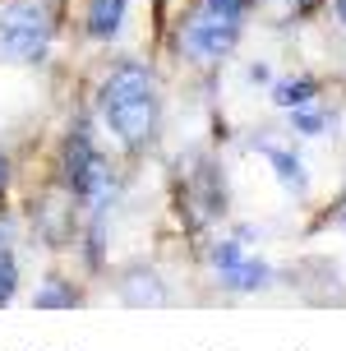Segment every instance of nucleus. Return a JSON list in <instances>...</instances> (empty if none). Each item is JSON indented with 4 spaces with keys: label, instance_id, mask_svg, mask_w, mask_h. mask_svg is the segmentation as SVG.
I'll return each mask as SVG.
<instances>
[{
    "label": "nucleus",
    "instance_id": "nucleus-1",
    "mask_svg": "<svg viewBox=\"0 0 346 351\" xmlns=\"http://www.w3.org/2000/svg\"><path fill=\"white\" fill-rule=\"evenodd\" d=\"M97 116L102 125L125 143V148H143L153 143L157 121H162V97H157V79L148 65L125 60L102 79L97 88Z\"/></svg>",
    "mask_w": 346,
    "mask_h": 351
},
{
    "label": "nucleus",
    "instance_id": "nucleus-2",
    "mask_svg": "<svg viewBox=\"0 0 346 351\" xmlns=\"http://www.w3.org/2000/svg\"><path fill=\"white\" fill-rule=\"evenodd\" d=\"M245 10H249V0H194L185 28H180L185 56L199 65H217L222 56H231L245 28Z\"/></svg>",
    "mask_w": 346,
    "mask_h": 351
},
{
    "label": "nucleus",
    "instance_id": "nucleus-3",
    "mask_svg": "<svg viewBox=\"0 0 346 351\" xmlns=\"http://www.w3.org/2000/svg\"><path fill=\"white\" fill-rule=\"evenodd\" d=\"M51 10L37 0H14L0 10V56H10L18 65H37L51 47Z\"/></svg>",
    "mask_w": 346,
    "mask_h": 351
},
{
    "label": "nucleus",
    "instance_id": "nucleus-4",
    "mask_svg": "<svg viewBox=\"0 0 346 351\" xmlns=\"http://www.w3.org/2000/svg\"><path fill=\"white\" fill-rule=\"evenodd\" d=\"M212 268H217L222 287H231V291H263L273 282V268L263 259H249L240 241H217L212 245Z\"/></svg>",
    "mask_w": 346,
    "mask_h": 351
},
{
    "label": "nucleus",
    "instance_id": "nucleus-5",
    "mask_svg": "<svg viewBox=\"0 0 346 351\" xmlns=\"http://www.w3.org/2000/svg\"><path fill=\"white\" fill-rule=\"evenodd\" d=\"M125 14H129V0H88V37L111 42L125 28Z\"/></svg>",
    "mask_w": 346,
    "mask_h": 351
},
{
    "label": "nucleus",
    "instance_id": "nucleus-6",
    "mask_svg": "<svg viewBox=\"0 0 346 351\" xmlns=\"http://www.w3.org/2000/svg\"><path fill=\"white\" fill-rule=\"evenodd\" d=\"M121 300L125 305H166V287L153 268H129L121 282Z\"/></svg>",
    "mask_w": 346,
    "mask_h": 351
},
{
    "label": "nucleus",
    "instance_id": "nucleus-7",
    "mask_svg": "<svg viewBox=\"0 0 346 351\" xmlns=\"http://www.w3.org/2000/svg\"><path fill=\"white\" fill-rule=\"evenodd\" d=\"M263 158H268V167L277 171V180L286 185L291 194H305L310 190V176H305V162L295 158L291 148H277V143H263Z\"/></svg>",
    "mask_w": 346,
    "mask_h": 351
},
{
    "label": "nucleus",
    "instance_id": "nucleus-8",
    "mask_svg": "<svg viewBox=\"0 0 346 351\" xmlns=\"http://www.w3.org/2000/svg\"><path fill=\"white\" fill-rule=\"evenodd\" d=\"M314 97H319V84H314V79H305V74H295V79H277V84H273V102L282 106V111L310 106Z\"/></svg>",
    "mask_w": 346,
    "mask_h": 351
},
{
    "label": "nucleus",
    "instance_id": "nucleus-9",
    "mask_svg": "<svg viewBox=\"0 0 346 351\" xmlns=\"http://www.w3.org/2000/svg\"><path fill=\"white\" fill-rule=\"evenodd\" d=\"M33 305H37V310H74V305H84V296H79V287H74V282L51 278V282H47V287L33 296Z\"/></svg>",
    "mask_w": 346,
    "mask_h": 351
},
{
    "label": "nucleus",
    "instance_id": "nucleus-10",
    "mask_svg": "<svg viewBox=\"0 0 346 351\" xmlns=\"http://www.w3.org/2000/svg\"><path fill=\"white\" fill-rule=\"evenodd\" d=\"M14 291H18V259L10 245H0V310L14 300Z\"/></svg>",
    "mask_w": 346,
    "mask_h": 351
},
{
    "label": "nucleus",
    "instance_id": "nucleus-11",
    "mask_svg": "<svg viewBox=\"0 0 346 351\" xmlns=\"http://www.w3.org/2000/svg\"><path fill=\"white\" fill-rule=\"evenodd\" d=\"M291 130L295 134H323V130H328V116H323V111H319V106H295L291 111Z\"/></svg>",
    "mask_w": 346,
    "mask_h": 351
},
{
    "label": "nucleus",
    "instance_id": "nucleus-12",
    "mask_svg": "<svg viewBox=\"0 0 346 351\" xmlns=\"http://www.w3.org/2000/svg\"><path fill=\"white\" fill-rule=\"evenodd\" d=\"M5 194H10V158L0 153V208H5Z\"/></svg>",
    "mask_w": 346,
    "mask_h": 351
},
{
    "label": "nucleus",
    "instance_id": "nucleus-13",
    "mask_svg": "<svg viewBox=\"0 0 346 351\" xmlns=\"http://www.w3.org/2000/svg\"><path fill=\"white\" fill-rule=\"evenodd\" d=\"M337 19H342V23H346V0H337Z\"/></svg>",
    "mask_w": 346,
    "mask_h": 351
},
{
    "label": "nucleus",
    "instance_id": "nucleus-14",
    "mask_svg": "<svg viewBox=\"0 0 346 351\" xmlns=\"http://www.w3.org/2000/svg\"><path fill=\"white\" fill-rule=\"evenodd\" d=\"M342 227H346V208H342Z\"/></svg>",
    "mask_w": 346,
    "mask_h": 351
}]
</instances>
